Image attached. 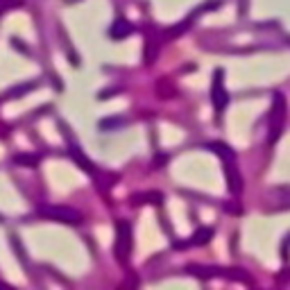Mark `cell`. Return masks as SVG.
Wrapping results in <instances>:
<instances>
[{
    "label": "cell",
    "instance_id": "1",
    "mask_svg": "<svg viewBox=\"0 0 290 290\" xmlns=\"http://www.w3.org/2000/svg\"><path fill=\"white\" fill-rule=\"evenodd\" d=\"M283 118H285V100L283 95H274V105H272V116H270V143L279 138L281 129H283Z\"/></svg>",
    "mask_w": 290,
    "mask_h": 290
},
{
    "label": "cell",
    "instance_id": "2",
    "mask_svg": "<svg viewBox=\"0 0 290 290\" xmlns=\"http://www.w3.org/2000/svg\"><path fill=\"white\" fill-rule=\"evenodd\" d=\"M39 213L50 220H59V222H68V224H77L82 220L80 211L71 209V206H43Z\"/></svg>",
    "mask_w": 290,
    "mask_h": 290
},
{
    "label": "cell",
    "instance_id": "3",
    "mask_svg": "<svg viewBox=\"0 0 290 290\" xmlns=\"http://www.w3.org/2000/svg\"><path fill=\"white\" fill-rule=\"evenodd\" d=\"M129 245H132V236H129V224L120 222V233H118V243H116V256L120 261H127L129 256Z\"/></svg>",
    "mask_w": 290,
    "mask_h": 290
},
{
    "label": "cell",
    "instance_id": "4",
    "mask_svg": "<svg viewBox=\"0 0 290 290\" xmlns=\"http://www.w3.org/2000/svg\"><path fill=\"white\" fill-rule=\"evenodd\" d=\"M227 100H229V98H227V91H220V89L213 91V105H215V109H218V111L224 109Z\"/></svg>",
    "mask_w": 290,
    "mask_h": 290
},
{
    "label": "cell",
    "instance_id": "5",
    "mask_svg": "<svg viewBox=\"0 0 290 290\" xmlns=\"http://www.w3.org/2000/svg\"><path fill=\"white\" fill-rule=\"evenodd\" d=\"M14 161L19 163V166H37L39 157H32V154H19V157H14Z\"/></svg>",
    "mask_w": 290,
    "mask_h": 290
},
{
    "label": "cell",
    "instance_id": "6",
    "mask_svg": "<svg viewBox=\"0 0 290 290\" xmlns=\"http://www.w3.org/2000/svg\"><path fill=\"white\" fill-rule=\"evenodd\" d=\"M211 236H213V229H200V231H197V236H195V240H193V243L202 245V243H206V240H211Z\"/></svg>",
    "mask_w": 290,
    "mask_h": 290
},
{
    "label": "cell",
    "instance_id": "7",
    "mask_svg": "<svg viewBox=\"0 0 290 290\" xmlns=\"http://www.w3.org/2000/svg\"><path fill=\"white\" fill-rule=\"evenodd\" d=\"M0 290H14L12 285H5V283H0Z\"/></svg>",
    "mask_w": 290,
    "mask_h": 290
}]
</instances>
